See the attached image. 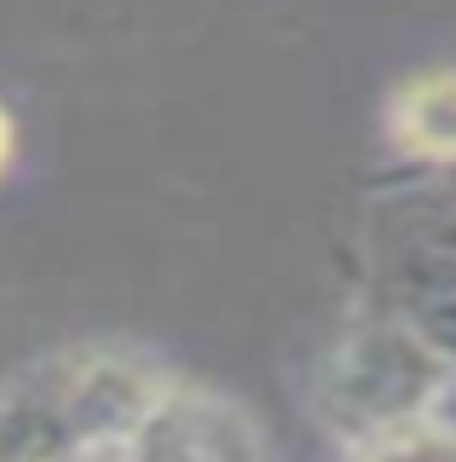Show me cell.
Returning a JSON list of instances; mask_svg holds the SVG:
<instances>
[{"label": "cell", "instance_id": "4", "mask_svg": "<svg viewBox=\"0 0 456 462\" xmlns=\"http://www.w3.org/2000/svg\"><path fill=\"white\" fill-rule=\"evenodd\" d=\"M12 168H18V116L0 105V185H6Z\"/></svg>", "mask_w": 456, "mask_h": 462}, {"label": "cell", "instance_id": "3", "mask_svg": "<svg viewBox=\"0 0 456 462\" xmlns=\"http://www.w3.org/2000/svg\"><path fill=\"white\" fill-rule=\"evenodd\" d=\"M381 139L398 162L456 173V64H422L381 98Z\"/></svg>", "mask_w": 456, "mask_h": 462}, {"label": "cell", "instance_id": "2", "mask_svg": "<svg viewBox=\"0 0 456 462\" xmlns=\"http://www.w3.org/2000/svg\"><path fill=\"white\" fill-rule=\"evenodd\" d=\"M133 457H179V462H260L272 457V433L237 393H220L191 375H168L150 416L133 433Z\"/></svg>", "mask_w": 456, "mask_h": 462}, {"label": "cell", "instance_id": "1", "mask_svg": "<svg viewBox=\"0 0 456 462\" xmlns=\"http://www.w3.org/2000/svg\"><path fill=\"white\" fill-rule=\"evenodd\" d=\"M156 353L133 341H69L0 382V462L133 457V433L168 387Z\"/></svg>", "mask_w": 456, "mask_h": 462}]
</instances>
